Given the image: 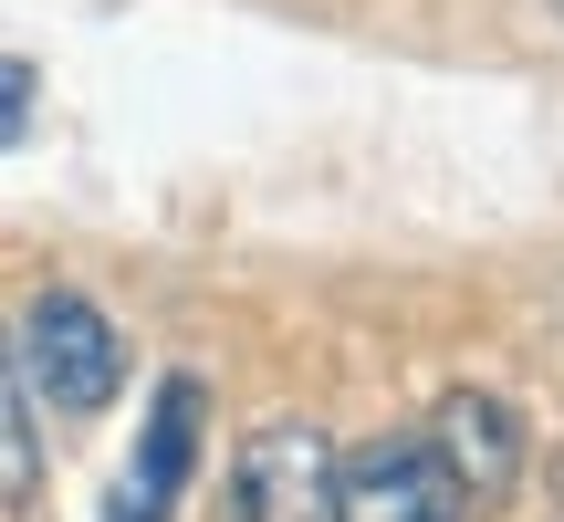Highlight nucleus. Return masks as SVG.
<instances>
[{
    "label": "nucleus",
    "mask_w": 564,
    "mask_h": 522,
    "mask_svg": "<svg viewBox=\"0 0 564 522\" xmlns=\"http://www.w3.org/2000/svg\"><path fill=\"white\" fill-rule=\"evenodd\" d=\"M554 21H564V0H554Z\"/></svg>",
    "instance_id": "obj_8"
},
{
    "label": "nucleus",
    "mask_w": 564,
    "mask_h": 522,
    "mask_svg": "<svg viewBox=\"0 0 564 522\" xmlns=\"http://www.w3.org/2000/svg\"><path fill=\"white\" fill-rule=\"evenodd\" d=\"M32 491H42V407L21 387L11 335H0V512H32Z\"/></svg>",
    "instance_id": "obj_6"
},
{
    "label": "nucleus",
    "mask_w": 564,
    "mask_h": 522,
    "mask_svg": "<svg viewBox=\"0 0 564 522\" xmlns=\"http://www.w3.org/2000/svg\"><path fill=\"white\" fill-rule=\"evenodd\" d=\"M21 126H32V63H21V53H0V146H11Z\"/></svg>",
    "instance_id": "obj_7"
},
{
    "label": "nucleus",
    "mask_w": 564,
    "mask_h": 522,
    "mask_svg": "<svg viewBox=\"0 0 564 522\" xmlns=\"http://www.w3.org/2000/svg\"><path fill=\"white\" fill-rule=\"evenodd\" d=\"M460 512H470L460 481L440 470V449L419 428L335 449V502H324V522H460Z\"/></svg>",
    "instance_id": "obj_2"
},
{
    "label": "nucleus",
    "mask_w": 564,
    "mask_h": 522,
    "mask_svg": "<svg viewBox=\"0 0 564 522\" xmlns=\"http://www.w3.org/2000/svg\"><path fill=\"white\" fill-rule=\"evenodd\" d=\"M335 502V439L314 418H262L230 460V512L241 522H324Z\"/></svg>",
    "instance_id": "obj_3"
},
{
    "label": "nucleus",
    "mask_w": 564,
    "mask_h": 522,
    "mask_svg": "<svg viewBox=\"0 0 564 522\" xmlns=\"http://www.w3.org/2000/svg\"><path fill=\"white\" fill-rule=\"evenodd\" d=\"M11 356H21V387H32L42 418H105L116 387H126V335H116V314H105L95 293H74V282H53V293L21 303Z\"/></svg>",
    "instance_id": "obj_1"
},
{
    "label": "nucleus",
    "mask_w": 564,
    "mask_h": 522,
    "mask_svg": "<svg viewBox=\"0 0 564 522\" xmlns=\"http://www.w3.org/2000/svg\"><path fill=\"white\" fill-rule=\"evenodd\" d=\"M199 428H209V387L199 377H158L147 428H137V460H126V481H116V522H167L178 512L188 470H199Z\"/></svg>",
    "instance_id": "obj_4"
},
{
    "label": "nucleus",
    "mask_w": 564,
    "mask_h": 522,
    "mask_svg": "<svg viewBox=\"0 0 564 522\" xmlns=\"http://www.w3.org/2000/svg\"><path fill=\"white\" fill-rule=\"evenodd\" d=\"M419 439L440 449V470L460 481V502H502V491L523 481V460H533V439H523V418H512V398H491V387H449V398L429 407Z\"/></svg>",
    "instance_id": "obj_5"
}]
</instances>
